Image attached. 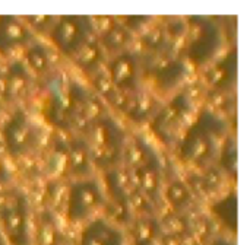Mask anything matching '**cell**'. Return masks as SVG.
Masks as SVG:
<instances>
[{"mask_svg": "<svg viewBox=\"0 0 250 245\" xmlns=\"http://www.w3.org/2000/svg\"><path fill=\"white\" fill-rule=\"evenodd\" d=\"M227 133V123L209 110H204L186 129L179 142L180 158L193 167L208 165L220 146V140Z\"/></svg>", "mask_w": 250, "mask_h": 245, "instance_id": "cell-1", "label": "cell"}, {"mask_svg": "<svg viewBox=\"0 0 250 245\" xmlns=\"http://www.w3.org/2000/svg\"><path fill=\"white\" fill-rule=\"evenodd\" d=\"M86 145L92 165L111 170L123 161L127 136L125 129L111 115H98L88 124Z\"/></svg>", "mask_w": 250, "mask_h": 245, "instance_id": "cell-2", "label": "cell"}, {"mask_svg": "<svg viewBox=\"0 0 250 245\" xmlns=\"http://www.w3.org/2000/svg\"><path fill=\"white\" fill-rule=\"evenodd\" d=\"M105 194L101 183L94 177L76 178L67 188L66 216L72 224L89 221L105 206Z\"/></svg>", "mask_w": 250, "mask_h": 245, "instance_id": "cell-3", "label": "cell"}, {"mask_svg": "<svg viewBox=\"0 0 250 245\" xmlns=\"http://www.w3.org/2000/svg\"><path fill=\"white\" fill-rule=\"evenodd\" d=\"M95 31L94 20L85 15H64L54 20L48 31L53 45L67 57H75Z\"/></svg>", "mask_w": 250, "mask_h": 245, "instance_id": "cell-4", "label": "cell"}, {"mask_svg": "<svg viewBox=\"0 0 250 245\" xmlns=\"http://www.w3.org/2000/svg\"><path fill=\"white\" fill-rule=\"evenodd\" d=\"M1 137L6 152L13 159H21L40 148L41 130L22 108H18L6 120Z\"/></svg>", "mask_w": 250, "mask_h": 245, "instance_id": "cell-5", "label": "cell"}, {"mask_svg": "<svg viewBox=\"0 0 250 245\" xmlns=\"http://www.w3.org/2000/svg\"><path fill=\"white\" fill-rule=\"evenodd\" d=\"M223 45V32L209 18L193 16L189 23L188 57L195 66L208 64Z\"/></svg>", "mask_w": 250, "mask_h": 245, "instance_id": "cell-6", "label": "cell"}, {"mask_svg": "<svg viewBox=\"0 0 250 245\" xmlns=\"http://www.w3.org/2000/svg\"><path fill=\"white\" fill-rule=\"evenodd\" d=\"M0 228L9 245H34L28 199L15 193L0 206Z\"/></svg>", "mask_w": 250, "mask_h": 245, "instance_id": "cell-7", "label": "cell"}, {"mask_svg": "<svg viewBox=\"0 0 250 245\" xmlns=\"http://www.w3.org/2000/svg\"><path fill=\"white\" fill-rule=\"evenodd\" d=\"M108 80L123 94H138L142 80V61L138 53L122 51L108 63Z\"/></svg>", "mask_w": 250, "mask_h": 245, "instance_id": "cell-8", "label": "cell"}, {"mask_svg": "<svg viewBox=\"0 0 250 245\" xmlns=\"http://www.w3.org/2000/svg\"><path fill=\"white\" fill-rule=\"evenodd\" d=\"M78 245H126L123 229L105 218L91 219L79 235Z\"/></svg>", "mask_w": 250, "mask_h": 245, "instance_id": "cell-9", "label": "cell"}, {"mask_svg": "<svg viewBox=\"0 0 250 245\" xmlns=\"http://www.w3.org/2000/svg\"><path fill=\"white\" fill-rule=\"evenodd\" d=\"M32 39L34 32L25 20L13 15L0 16V54L26 47Z\"/></svg>", "mask_w": 250, "mask_h": 245, "instance_id": "cell-10", "label": "cell"}, {"mask_svg": "<svg viewBox=\"0 0 250 245\" xmlns=\"http://www.w3.org/2000/svg\"><path fill=\"white\" fill-rule=\"evenodd\" d=\"M237 77V54L233 47L227 54L220 58L207 75L208 83L217 91H230L236 85Z\"/></svg>", "mask_w": 250, "mask_h": 245, "instance_id": "cell-11", "label": "cell"}, {"mask_svg": "<svg viewBox=\"0 0 250 245\" xmlns=\"http://www.w3.org/2000/svg\"><path fill=\"white\" fill-rule=\"evenodd\" d=\"M67 167L76 178L92 177V159L85 139H73L69 143Z\"/></svg>", "mask_w": 250, "mask_h": 245, "instance_id": "cell-12", "label": "cell"}, {"mask_svg": "<svg viewBox=\"0 0 250 245\" xmlns=\"http://www.w3.org/2000/svg\"><path fill=\"white\" fill-rule=\"evenodd\" d=\"M37 245H60V231L57 222L50 210H42L38 215L37 231L32 235Z\"/></svg>", "mask_w": 250, "mask_h": 245, "instance_id": "cell-13", "label": "cell"}, {"mask_svg": "<svg viewBox=\"0 0 250 245\" xmlns=\"http://www.w3.org/2000/svg\"><path fill=\"white\" fill-rule=\"evenodd\" d=\"M183 107L177 102L171 104L168 108H166L164 111H161L160 114H157V124H155V130L160 133V136L163 139H168L171 137V134H174L177 132L179 124H182V114H183Z\"/></svg>", "mask_w": 250, "mask_h": 245, "instance_id": "cell-14", "label": "cell"}, {"mask_svg": "<svg viewBox=\"0 0 250 245\" xmlns=\"http://www.w3.org/2000/svg\"><path fill=\"white\" fill-rule=\"evenodd\" d=\"M138 178L145 194L149 196L151 200H155L160 190V171L155 159H148L139 167Z\"/></svg>", "mask_w": 250, "mask_h": 245, "instance_id": "cell-15", "label": "cell"}, {"mask_svg": "<svg viewBox=\"0 0 250 245\" xmlns=\"http://www.w3.org/2000/svg\"><path fill=\"white\" fill-rule=\"evenodd\" d=\"M212 213L227 226V229L231 231V234H234L236 232V224H237L236 193H230L226 197L215 202L212 206Z\"/></svg>", "mask_w": 250, "mask_h": 245, "instance_id": "cell-16", "label": "cell"}, {"mask_svg": "<svg viewBox=\"0 0 250 245\" xmlns=\"http://www.w3.org/2000/svg\"><path fill=\"white\" fill-rule=\"evenodd\" d=\"M132 39V35L127 28L123 25H113L110 26L103 35H101V45L116 54L125 51V48L129 45Z\"/></svg>", "mask_w": 250, "mask_h": 245, "instance_id": "cell-17", "label": "cell"}, {"mask_svg": "<svg viewBox=\"0 0 250 245\" xmlns=\"http://www.w3.org/2000/svg\"><path fill=\"white\" fill-rule=\"evenodd\" d=\"M133 237L135 245H154L158 238V225L154 219L142 218L135 225Z\"/></svg>", "mask_w": 250, "mask_h": 245, "instance_id": "cell-18", "label": "cell"}, {"mask_svg": "<svg viewBox=\"0 0 250 245\" xmlns=\"http://www.w3.org/2000/svg\"><path fill=\"white\" fill-rule=\"evenodd\" d=\"M26 61H28V66L37 73H45L50 69L48 51L44 45H40V44L29 45L26 51Z\"/></svg>", "mask_w": 250, "mask_h": 245, "instance_id": "cell-19", "label": "cell"}, {"mask_svg": "<svg viewBox=\"0 0 250 245\" xmlns=\"http://www.w3.org/2000/svg\"><path fill=\"white\" fill-rule=\"evenodd\" d=\"M167 199L168 202L173 205L174 209L180 210V209H185L190 202V193H189V188L185 183L182 181H174L168 190H167Z\"/></svg>", "mask_w": 250, "mask_h": 245, "instance_id": "cell-20", "label": "cell"}, {"mask_svg": "<svg viewBox=\"0 0 250 245\" xmlns=\"http://www.w3.org/2000/svg\"><path fill=\"white\" fill-rule=\"evenodd\" d=\"M236 142L233 137H226L224 139V145L220 153V161L223 168L227 171V174H230L233 178H236Z\"/></svg>", "mask_w": 250, "mask_h": 245, "instance_id": "cell-21", "label": "cell"}, {"mask_svg": "<svg viewBox=\"0 0 250 245\" xmlns=\"http://www.w3.org/2000/svg\"><path fill=\"white\" fill-rule=\"evenodd\" d=\"M209 245H236L231 240H229V238H223V237H220V238H215L212 243Z\"/></svg>", "mask_w": 250, "mask_h": 245, "instance_id": "cell-22", "label": "cell"}, {"mask_svg": "<svg viewBox=\"0 0 250 245\" xmlns=\"http://www.w3.org/2000/svg\"><path fill=\"white\" fill-rule=\"evenodd\" d=\"M0 245H9L6 238H4V235H3V232H1V228H0Z\"/></svg>", "mask_w": 250, "mask_h": 245, "instance_id": "cell-23", "label": "cell"}, {"mask_svg": "<svg viewBox=\"0 0 250 245\" xmlns=\"http://www.w3.org/2000/svg\"><path fill=\"white\" fill-rule=\"evenodd\" d=\"M0 113H1V102H0Z\"/></svg>", "mask_w": 250, "mask_h": 245, "instance_id": "cell-24", "label": "cell"}]
</instances>
